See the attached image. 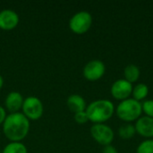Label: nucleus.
Here are the masks:
<instances>
[{"label": "nucleus", "instance_id": "1", "mask_svg": "<svg viewBox=\"0 0 153 153\" xmlns=\"http://www.w3.org/2000/svg\"><path fill=\"white\" fill-rule=\"evenodd\" d=\"M3 133L10 142H22L30 132V120L22 113H11L2 125Z\"/></svg>", "mask_w": 153, "mask_h": 153}, {"label": "nucleus", "instance_id": "2", "mask_svg": "<svg viewBox=\"0 0 153 153\" xmlns=\"http://www.w3.org/2000/svg\"><path fill=\"white\" fill-rule=\"evenodd\" d=\"M114 103L106 99L96 100L87 105L86 114L89 121L93 124H105L115 114Z\"/></svg>", "mask_w": 153, "mask_h": 153}, {"label": "nucleus", "instance_id": "3", "mask_svg": "<svg viewBox=\"0 0 153 153\" xmlns=\"http://www.w3.org/2000/svg\"><path fill=\"white\" fill-rule=\"evenodd\" d=\"M115 113L117 117L125 123L135 122L143 115L142 102H139L133 98L119 101L116 107Z\"/></svg>", "mask_w": 153, "mask_h": 153}, {"label": "nucleus", "instance_id": "4", "mask_svg": "<svg viewBox=\"0 0 153 153\" xmlns=\"http://www.w3.org/2000/svg\"><path fill=\"white\" fill-rule=\"evenodd\" d=\"M92 15L87 11L75 13L69 20V29L75 34L82 35L86 33L92 25Z\"/></svg>", "mask_w": 153, "mask_h": 153}, {"label": "nucleus", "instance_id": "5", "mask_svg": "<svg viewBox=\"0 0 153 153\" xmlns=\"http://www.w3.org/2000/svg\"><path fill=\"white\" fill-rule=\"evenodd\" d=\"M22 113L30 121L39 120L44 113V106L42 101L35 96L25 98L22 108Z\"/></svg>", "mask_w": 153, "mask_h": 153}, {"label": "nucleus", "instance_id": "6", "mask_svg": "<svg viewBox=\"0 0 153 153\" xmlns=\"http://www.w3.org/2000/svg\"><path fill=\"white\" fill-rule=\"evenodd\" d=\"M90 133L92 139L103 147L110 145L115 138L113 129L106 124H93L91 127Z\"/></svg>", "mask_w": 153, "mask_h": 153}, {"label": "nucleus", "instance_id": "7", "mask_svg": "<svg viewBox=\"0 0 153 153\" xmlns=\"http://www.w3.org/2000/svg\"><path fill=\"white\" fill-rule=\"evenodd\" d=\"M106 73L105 64L99 59L89 61L83 67V77L90 82H96L101 79Z\"/></svg>", "mask_w": 153, "mask_h": 153}, {"label": "nucleus", "instance_id": "8", "mask_svg": "<svg viewBox=\"0 0 153 153\" xmlns=\"http://www.w3.org/2000/svg\"><path fill=\"white\" fill-rule=\"evenodd\" d=\"M133 87V84L124 78L118 79L112 83L110 87V93L115 100L122 101L130 98L132 95Z\"/></svg>", "mask_w": 153, "mask_h": 153}, {"label": "nucleus", "instance_id": "9", "mask_svg": "<svg viewBox=\"0 0 153 153\" xmlns=\"http://www.w3.org/2000/svg\"><path fill=\"white\" fill-rule=\"evenodd\" d=\"M18 13L11 9H4L0 11V29L3 30H13L19 24Z\"/></svg>", "mask_w": 153, "mask_h": 153}, {"label": "nucleus", "instance_id": "10", "mask_svg": "<svg viewBox=\"0 0 153 153\" xmlns=\"http://www.w3.org/2000/svg\"><path fill=\"white\" fill-rule=\"evenodd\" d=\"M136 134L145 139H153V118L142 116L134 122Z\"/></svg>", "mask_w": 153, "mask_h": 153}, {"label": "nucleus", "instance_id": "11", "mask_svg": "<svg viewBox=\"0 0 153 153\" xmlns=\"http://www.w3.org/2000/svg\"><path fill=\"white\" fill-rule=\"evenodd\" d=\"M24 98L19 91H11L4 100V108L11 113H17L22 108Z\"/></svg>", "mask_w": 153, "mask_h": 153}, {"label": "nucleus", "instance_id": "12", "mask_svg": "<svg viewBox=\"0 0 153 153\" xmlns=\"http://www.w3.org/2000/svg\"><path fill=\"white\" fill-rule=\"evenodd\" d=\"M66 105L68 109L74 114L85 111L87 108L86 101L84 98L79 94H72L67 98Z\"/></svg>", "mask_w": 153, "mask_h": 153}, {"label": "nucleus", "instance_id": "13", "mask_svg": "<svg viewBox=\"0 0 153 153\" xmlns=\"http://www.w3.org/2000/svg\"><path fill=\"white\" fill-rule=\"evenodd\" d=\"M141 76V70L140 68L134 64L127 65L124 69V79L129 82L130 83L136 82Z\"/></svg>", "mask_w": 153, "mask_h": 153}, {"label": "nucleus", "instance_id": "14", "mask_svg": "<svg viewBox=\"0 0 153 153\" xmlns=\"http://www.w3.org/2000/svg\"><path fill=\"white\" fill-rule=\"evenodd\" d=\"M148 94H149L148 85L143 82H140L133 87V91L131 96L134 100L139 102H143V100H146Z\"/></svg>", "mask_w": 153, "mask_h": 153}, {"label": "nucleus", "instance_id": "15", "mask_svg": "<svg viewBox=\"0 0 153 153\" xmlns=\"http://www.w3.org/2000/svg\"><path fill=\"white\" fill-rule=\"evenodd\" d=\"M136 134L134 125L132 123H125L118 128V136L123 140H130Z\"/></svg>", "mask_w": 153, "mask_h": 153}, {"label": "nucleus", "instance_id": "16", "mask_svg": "<svg viewBox=\"0 0 153 153\" xmlns=\"http://www.w3.org/2000/svg\"><path fill=\"white\" fill-rule=\"evenodd\" d=\"M2 153H28V150L22 142H10L4 146Z\"/></svg>", "mask_w": 153, "mask_h": 153}, {"label": "nucleus", "instance_id": "17", "mask_svg": "<svg viewBox=\"0 0 153 153\" xmlns=\"http://www.w3.org/2000/svg\"><path fill=\"white\" fill-rule=\"evenodd\" d=\"M136 153H153V139H145L136 149Z\"/></svg>", "mask_w": 153, "mask_h": 153}, {"label": "nucleus", "instance_id": "18", "mask_svg": "<svg viewBox=\"0 0 153 153\" xmlns=\"http://www.w3.org/2000/svg\"><path fill=\"white\" fill-rule=\"evenodd\" d=\"M142 109L146 117L153 118V100H143L142 102Z\"/></svg>", "mask_w": 153, "mask_h": 153}, {"label": "nucleus", "instance_id": "19", "mask_svg": "<svg viewBox=\"0 0 153 153\" xmlns=\"http://www.w3.org/2000/svg\"><path fill=\"white\" fill-rule=\"evenodd\" d=\"M74 118V121L79 125H84L87 122H89V118H88V116L86 114V111L75 113Z\"/></svg>", "mask_w": 153, "mask_h": 153}, {"label": "nucleus", "instance_id": "20", "mask_svg": "<svg viewBox=\"0 0 153 153\" xmlns=\"http://www.w3.org/2000/svg\"><path fill=\"white\" fill-rule=\"evenodd\" d=\"M102 153H118V152H117V148L115 146L110 144V145H107V146L103 147Z\"/></svg>", "mask_w": 153, "mask_h": 153}, {"label": "nucleus", "instance_id": "21", "mask_svg": "<svg viewBox=\"0 0 153 153\" xmlns=\"http://www.w3.org/2000/svg\"><path fill=\"white\" fill-rule=\"evenodd\" d=\"M6 110L4 107L0 106V126L3 125V123L4 122L5 120V117H6Z\"/></svg>", "mask_w": 153, "mask_h": 153}, {"label": "nucleus", "instance_id": "22", "mask_svg": "<svg viewBox=\"0 0 153 153\" xmlns=\"http://www.w3.org/2000/svg\"><path fill=\"white\" fill-rule=\"evenodd\" d=\"M3 85H4V78H3V76L0 74V90L2 89Z\"/></svg>", "mask_w": 153, "mask_h": 153}, {"label": "nucleus", "instance_id": "23", "mask_svg": "<svg viewBox=\"0 0 153 153\" xmlns=\"http://www.w3.org/2000/svg\"><path fill=\"white\" fill-rule=\"evenodd\" d=\"M0 153H2V152H0Z\"/></svg>", "mask_w": 153, "mask_h": 153}]
</instances>
